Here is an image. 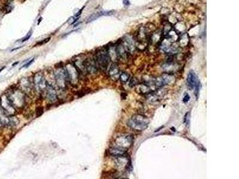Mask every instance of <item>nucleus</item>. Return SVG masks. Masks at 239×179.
<instances>
[{
  "label": "nucleus",
  "instance_id": "obj_11",
  "mask_svg": "<svg viewBox=\"0 0 239 179\" xmlns=\"http://www.w3.org/2000/svg\"><path fill=\"white\" fill-rule=\"evenodd\" d=\"M1 106L2 109L6 112L8 114H10L11 112L12 111V109L15 108L13 105L12 104L11 102L9 100L8 97L7 96H4L1 99Z\"/></svg>",
  "mask_w": 239,
  "mask_h": 179
},
{
  "label": "nucleus",
  "instance_id": "obj_5",
  "mask_svg": "<svg viewBox=\"0 0 239 179\" xmlns=\"http://www.w3.org/2000/svg\"><path fill=\"white\" fill-rule=\"evenodd\" d=\"M133 142V137L131 135L121 136L115 140V145L117 146L127 149L129 148Z\"/></svg>",
  "mask_w": 239,
  "mask_h": 179
},
{
  "label": "nucleus",
  "instance_id": "obj_15",
  "mask_svg": "<svg viewBox=\"0 0 239 179\" xmlns=\"http://www.w3.org/2000/svg\"><path fill=\"white\" fill-rule=\"evenodd\" d=\"M84 65H85L86 70L87 71L90 73L94 74V73H96V72L97 71L98 67L96 66L95 61H86L84 62Z\"/></svg>",
  "mask_w": 239,
  "mask_h": 179
},
{
  "label": "nucleus",
  "instance_id": "obj_3",
  "mask_svg": "<svg viewBox=\"0 0 239 179\" xmlns=\"http://www.w3.org/2000/svg\"><path fill=\"white\" fill-rule=\"evenodd\" d=\"M14 107H21L25 103V96L20 90L12 91L7 96Z\"/></svg>",
  "mask_w": 239,
  "mask_h": 179
},
{
  "label": "nucleus",
  "instance_id": "obj_25",
  "mask_svg": "<svg viewBox=\"0 0 239 179\" xmlns=\"http://www.w3.org/2000/svg\"><path fill=\"white\" fill-rule=\"evenodd\" d=\"M31 32H29L28 33V34L25 37V38H23V39L22 40V42H24V41H26V40H28L30 37H31Z\"/></svg>",
  "mask_w": 239,
  "mask_h": 179
},
{
  "label": "nucleus",
  "instance_id": "obj_1",
  "mask_svg": "<svg viewBox=\"0 0 239 179\" xmlns=\"http://www.w3.org/2000/svg\"><path fill=\"white\" fill-rule=\"evenodd\" d=\"M128 126L133 130L137 131H142L145 130L149 124L148 118L142 115H135L132 116L128 121Z\"/></svg>",
  "mask_w": 239,
  "mask_h": 179
},
{
  "label": "nucleus",
  "instance_id": "obj_12",
  "mask_svg": "<svg viewBox=\"0 0 239 179\" xmlns=\"http://www.w3.org/2000/svg\"><path fill=\"white\" fill-rule=\"evenodd\" d=\"M120 74V72L118 66L115 64H112L109 70V75L110 78L113 80H117L119 78Z\"/></svg>",
  "mask_w": 239,
  "mask_h": 179
},
{
  "label": "nucleus",
  "instance_id": "obj_17",
  "mask_svg": "<svg viewBox=\"0 0 239 179\" xmlns=\"http://www.w3.org/2000/svg\"><path fill=\"white\" fill-rule=\"evenodd\" d=\"M116 49V52L117 54L118 57H125L126 56V49L125 48V47L123 46V44H120L118 45V46L115 48Z\"/></svg>",
  "mask_w": 239,
  "mask_h": 179
},
{
  "label": "nucleus",
  "instance_id": "obj_8",
  "mask_svg": "<svg viewBox=\"0 0 239 179\" xmlns=\"http://www.w3.org/2000/svg\"><path fill=\"white\" fill-rule=\"evenodd\" d=\"M197 77L194 71H190L187 78V85L189 89L193 90L195 88L196 85L199 83Z\"/></svg>",
  "mask_w": 239,
  "mask_h": 179
},
{
  "label": "nucleus",
  "instance_id": "obj_7",
  "mask_svg": "<svg viewBox=\"0 0 239 179\" xmlns=\"http://www.w3.org/2000/svg\"><path fill=\"white\" fill-rule=\"evenodd\" d=\"M65 71L67 72L69 82L73 84H76L78 83V72L76 66L70 65L67 68H65Z\"/></svg>",
  "mask_w": 239,
  "mask_h": 179
},
{
  "label": "nucleus",
  "instance_id": "obj_16",
  "mask_svg": "<svg viewBox=\"0 0 239 179\" xmlns=\"http://www.w3.org/2000/svg\"><path fill=\"white\" fill-rule=\"evenodd\" d=\"M124 42L125 43L123 44V46L125 47L126 51H128L129 52H131V53L134 51L135 48V42L131 38H129V37L126 38Z\"/></svg>",
  "mask_w": 239,
  "mask_h": 179
},
{
  "label": "nucleus",
  "instance_id": "obj_14",
  "mask_svg": "<svg viewBox=\"0 0 239 179\" xmlns=\"http://www.w3.org/2000/svg\"><path fill=\"white\" fill-rule=\"evenodd\" d=\"M113 12L112 11H102V12H99L98 13H96L95 14H93L92 16H90L87 21V23H90L92 22L93 20H96L97 19H98L99 18L103 16H109L111 15L112 14Z\"/></svg>",
  "mask_w": 239,
  "mask_h": 179
},
{
  "label": "nucleus",
  "instance_id": "obj_6",
  "mask_svg": "<svg viewBox=\"0 0 239 179\" xmlns=\"http://www.w3.org/2000/svg\"><path fill=\"white\" fill-rule=\"evenodd\" d=\"M34 83L36 90L40 93L45 90L47 85L48 84L44 75L41 72H38L35 74L34 78Z\"/></svg>",
  "mask_w": 239,
  "mask_h": 179
},
{
  "label": "nucleus",
  "instance_id": "obj_27",
  "mask_svg": "<svg viewBox=\"0 0 239 179\" xmlns=\"http://www.w3.org/2000/svg\"><path fill=\"white\" fill-rule=\"evenodd\" d=\"M4 68H3L2 69H0V72H1V71H2V70H3V69H4Z\"/></svg>",
  "mask_w": 239,
  "mask_h": 179
},
{
  "label": "nucleus",
  "instance_id": "obj_23",
  "mask_svg": "<svg viewBox=\"0 0 239 179\" xmlns=\"http://www.w3.org/2000/svg\"><path fill=\"white\" fill-rule=\"evenodd\" d=\"M190 99V96L188 95V94L187 93V94H185V96H184V98H183V102H184V103H187V102H189Z\"/></svg>",
  "mask_w": 239,
  "mask_h": 179
},
{
  "label": "nucleus",
  "instance_id": "obj_9",
  "mask_svg": "<svg viewBox=\"0 0 239 179\" xmlns=\"http://www.w3.org/2000/svg\"><path fill=\"white\" fill-rule=\"evenodd\" d=\"M124 155H121L118 156H115L116 161L115 164L117 168L120 169H123L128 166L129 164V161L128 158L125 156Z\"/></svg>",
  "mask_w": 239,
  "mask_h": 179
},
{
  "label": "nucleus",
  "instance_id": "obj_24",
  "mask_svg": "<svg viewBox=\"0 0 239 179\" xmlns=\"http://www.w3.org/2000/svg\"><path fill=\"white\" fill-rule=\"evenodd\" d=\"M34 61V58H32V60H31V61H30L29 62H28L27 64H26L24 66H23L22 68H28V67L33 63Z\"/></svg>",
  "mask_w": 239,
  "mask_h": 179
},
{
  "label": "nucleus",
  "instance_id": "obj_26",
  "mask_svg": "<svg viewBox=\"0 0 239 179\" xmlns=\"http://www.w3.org/2000/svg\"><path fill=\"white\" fill-rule=\"evenodd\" d=\"M123 3L126 6H129L130 4V2L129 0H123Z\"/></svg>",
  "mask_w": 239,
  "mask_h": 179
},
{
  "label": "nucleus",
  "instance_id": "obj_18",
  "mask_svg": "<svg viewBox=\"0 0 239 179\" xmlns=\"http://www.w3.org/2000/svg\"><path fill=\"white\" fill-rule=\"evenodd\" d=\"M130 78V75L128 73L125 72H123L122 73H120L119 76V79L120 80L121 82L123 83H126V82H128L129 81Z\"/></svg>",
  "mask_w": 239,
  "mask_h": 179
},
{
  "label": "nucleus",
  "instance_id": "obj_2",
  "mask_svg": "<svg viewBox=\"0 0 239 179\" xmlns=\"http://www.w3.org/2000/svg\"><path fill=\"white\" fill-rule=\"evenodd\" d=\"M110 58L107 50H101L97 53L95 62L97 67L102 71L106 70Z\"/></svg>",
  "mask_w": 239,
  "mask_h": 179
},
{
  "label": "nucleus",
  "instance_id": "obj_22",
  "mask_svg": "<svg viewBox=\"0 0 239 179\" xmlns=\"http://www.w3.org/2000/svg\"><path fill=\"white\" fill-rule=\"evenodd\" d=\"M190 115H189V112L187 113L185 115V122L186 125H189L190 124Z\"/></svg>",
  "mask_w": 239,
  "mask_h": 179
},
{
  "label": "nucleus",
  "instance_id": "obj_21",
  "mask_svg": "<svg viewBox=\"0 0 239 179\" xmlns=\"http://www.w3.org/2000/svg\"><path fill=\"white\" fill-rule=\"evenodd\" d=\"M50 39V37H49V38H45V39H44L43 41H41V42H38L37 44H36L35 46H38V45H43V44H45V43L48 42L49 41Z\"/></svg>",
  "mask_w": 239,
  "mask_h": 179
},
{
  "label": "nucleus",
  "instance_id": "obj_10",
  "mask_svg": "<svg viewBox=\"0 0 239 179\" xmlns=\"http://www.w3.org/2000/svg\"><path fill=\"white\" fill-rule=\"evenodd\" d=\"M45 91L47 94V97L50 102H54L57 100V94L56 90L51 85L47 84Z\"/></svg>",
  "mask_w": 239,
  "mask_h": 179
},
{
  "label": "nucleus",
  "instance_id": "obj_4",
  "mask_svg": "<svg viewBox=\"0 0 239 179\" xmlns=\"http://www.w3.org/2000/svg\"><path fill=\"white\" fill-rule=\"evenodd\" d=\"M55 80L57 85L62 89L67 87V84L69 81L65 69L59 68L55 71Z\"/></svg>",
  "mask_w": 239,
  "mask_h": 179
},
{
  "label": "nucleus",
  "instance_id": "obj_20",
  "mask_svg": "<svg viewBox=\"0 0 239 179\" xmlns=\"http://www.w3.org/2000/svg\"><path fill=\"white\" fill-rule=\"evenodd\" d=\"M137 81H137L135 78H132V79L130 80V81L129 85H130V87L135 86V85L137 84V83H138Z\"/></svg>",
  "mask_w": 239,
  "mask_h": 179
},
{
  "label": "nucleus",
  "instance_id": "obj_13",
  "mask_svg": "<svg viewBox=\"0 0 239 179\" xmlns=\"http://www.w3.org/2000/svg\"><path fill=\"white\" fill-rule=\"evenodd\" d=\"M126 152H127V149L122 148L120 147H118L117 146H115V147L111 148L109 149V154L115 157L121 156V155H124Z\"/></svg>",
  "mask_w": 239,
  "mask_h": 179
},
{
  "label": "nucleus",
  "instance_id": "obj_19",
  "mask_svg": "<svg viewBox=\"0 0 239 179\" xmlns=\"http://www.w3.org/2000/svg\"><path fill=\"white\" fill-rule=\"evenodd\" d=\"M36 113H37V115L38 116H41L43 113V108L42 107H37V110H36Z\"/></svg>",
  "mask_w": 239,
  "mask_h": 179
}]
</instances>
